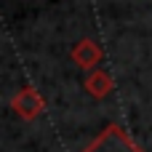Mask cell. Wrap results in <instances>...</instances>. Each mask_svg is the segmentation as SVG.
<instances>
[{
	"label": "cell",
	"mask_w": 152,
	"mask_h": 152,
	"mask_svg": "<svg viewBox=\"0 0 152 152\" xmlns=\"http://www.w3.org/2000/svg\"><path fill=\"white\" fill-rule=\"evenodd\" d=\"M83 152H144L118 123H110Z\"/></svg>",
	"instance_id": "cell-1"
},
{
	"label": "cell",
	"mask_w": 152,
	"mask_h": 152,
	"mask_svg": "<svg viewBox=\"0 0 152 152\" xmlns=\"http://www.w3.org/2000/svg\"><path fill=\"white\" fill-rule=\"evenodd\" d=\"M11 107H13V112H16L21 120H35V118L43 112L45 104H43V96L37 94V88L27 86V88H21V91L13 96Z\"/></svg>",
	"instance_id": "cell-2"
},
{
	"label": "cell",
	"mask_w": 152,
	"mask_h": 152,
	"mask_svg": "<svg viewBox=\"0 0 152 152\" xmlns=\"http://www.w3.org/2000/svg\"><path fill=\"white\" fill-rule=\"evenodd\" d=\"M72 61L80 67V69H96V64L102 61V48H99V43H94V40H77L75 45H72Z\"/></svg>",
	"instance_id": "cell-3"
},
{
	"label": "cell",
	"mask_w": 152,
	"mask_h": 152,
	"mask_svg": "<svg viewBox=\"0 0 152 152\" xmlns=\"http://www.w3.org/2000/svg\"><path fill=\"white\" fill-rule=\"evenodd\" d=\"M83 86H86V91H88L94 99H107V96L112 94V77H110V72H104V69H91V72L86 75V80H83Z\"/></svg>",
	"instance_id": "cell-4"
}]
</instances>
